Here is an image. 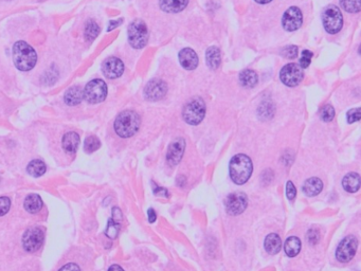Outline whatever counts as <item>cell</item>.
Segmentation results:
<instances>
[{
  "label": "cell",
  "mask_w": 361,
  "mask_h": 271,
  "mask_svg": "<svg viewBox=\"0 0 361 271\" xmlns=\"http://www.w3.org/2000/svg\"><path fill=\"white\" fill-rule=\"evenodd\" d=\"M79 144H80V136L74 132L67 133V134H65V136L63 137L62 146H63V149L65 150L66 153H69V154L75 153L77 147H79Z\"/></svg>",
  "instance_id": "obj_18"
},
{
  "label": "cell",
  "mask_w": 361,
  "mask_h": 271,
  "mask_svg": "<svg viewBox=\"0 0 361 271\" xmlns=\"http://www.w3.org/2000/svg\"><path fill=\"white\" fill-rule=\"evenodd\" d=\"M248 199L246 194H244L242 192L231 193L225 199V206L226 211L230 215H239L242 214L247 208Z\"/></svg>",
  "instance_id": "obj_11"
},
{
  "label": "cell",
  "mask_w": 361,
  "mask_h": 271,
  "mask_svg": "<svg viewBox=\"0 0 361 271\" xmlns=\"http://www.w3.org/2000/svg\"><path fill=\"white\" fill-rule=\"evenodd\" d=\"M303 76V69L294 63L287 64L280 71V80L287 87L298 86L302 82Z\"/></svg>",
  "instance_id": "obj_9"
},
{
  "label": "cell",
  "mask_w": 361,
  "mask_h": 271,
  "mask_svg": "<svg viewBox=\"0 0 361 271\" xmlns=\"http://www.w3.org/2000/svg\"><path fill=\"white\" fill-rule=\"evenodd\" d=\"M112 219L115 222H120L122 219L121 210L119 208H117V206H114V208L112 209Z\"/></svg>",
  "instance_id": "obj_40"
},
{
  "label": "cell",
  "mask_w": 361,
  "mask_h": 271,
  "mask_svg": "<svg viewBox=\"0 0 361 271\" xmlns=\"http://www.w3.org/2000/svg\"><path fill=\"white\" fill-rule=\"evenodd\" d=\"M101 147V141L96 136H89L85 140L84 149L87 154H92Z\"/></svg>",
  "instance_id": "obj_30"
},
{
  "label": "cell",
  "mask_w": 361,
  "mask_h": 271,
  "mask_svg": "<svg viewBox=\"0 0 361 271\" xmlns=\"http://www.w3.org/2000/svg\"><path fill=\"white\" fill-rule=\"evenodd\" d=\"M253 164L247 155L238 154L231 159L229 172L232 182L236 185L246 184L252 175Z\"/></svg>",
  "instance_id": "obj_1"
},
{
  "label": "cell",
  "mask_w": 361,
  "mask_h": 271,
  "mask_svg": "<svg viewBox=\"0 0 361 271\" xmlns=\"http://www.w3.org/2000/svg\"><path fill=\"white\" fill-rule=\"evenodd\" d=\"M273 0H255V3L257 4H260V5H266V4H269V3H272Z\"/></svg>",
  "instance_id": "obj_45"
},
{
  "label": "cell",
  "mask_w": 361,
  "mask_h": 271,
  "mask_svg": "<svg viewBox=\"0 0 361 271\" xmlns=\"http://www.w3.org/2000/svg\"><path fill=\"white\" fill-rule=\"evenodd\" d=\"M189 0H160V9L166 13H179L184 11Z\"/></svg>",
  "instance_id": "obj_17"
},
{
  "label": "cell",
  "mask_w": 361,
  "mask_h": 271,
  "mask_svg": "<svg viewBox=\"0 0 361 271\" xmlns=\"http://www.w3.org/2000/svg\"><path fill=\"white\" fill-rule=\"evenodd\" d=\"M296 195V189L291 182H288L286 185V196L289 200H293Z\"/></svg>",
  "instance_id": "obj_37"
},
{
  "label": "cell",
  "mask_w": 361,
  "mask_h": 271,
  "mask_svg": "<svg viewBox=\"0 0 361 271\" xmlns=\"http://www.w3.org/2000/svg\"><path fill=\"white\" fill-rule=\"evenodd\" d=\"M83 95L84 99L89 104H98V103H101L106 99L107 85L103 80H93L86 85Z\"/></svg>",
  "instance_id": "obj_7"
},
{
  "label": "cell",
  "mask_w": 361,
  "mask_h": 271,
  "mask_svg": "<svg viewBox=\"0 0 361 271\" xmlns=\"http://www.w3.org/2000/svg\"><path fill=\"white\" fill-rule=\"evenodd\" d=\"M58 271H81V269L74 263H68L65 266H63Z\"/></svg>",
  "instance_id": "obj_39"
},
{
  "label": "cell",
  "mask_w": 361,
  "mask_h": 271,
  "mask_svg": "<svg viewBox=\"0 0 361 271\" xmlns=\"http://www.w3.org/2000/svg\"><path fill=\"white\" fill-rule=\"evenodd\" d=\"M264 246H265V250L269 254L279 253L282 248L281 237L276 233H272V234L267 235L265 238V242H264Z\"/></svg>",
  "instance_id": "obj_22"
},
{
  "label": "cell",
  "mask_w": 361,
  "mask_h": 271,
  "mask_svg": "<svg viewBox=\"0 0 361 271\" xmlns=\"http://www.w3.org/2000/svg\"><path fill=\"white\" fill-rule=\"evenodd\" d=\"M44 238H45V233L42 228L40 227L29 228L24 232V234L22 236L23 249L30 253L36 252L43 246Z\"/></svg>",
  "instance_id": "obj_8"
},
{
  "label": "cell",
  "mask_w": 361,
  "mask_h": 271,
  "mask_svg": "<svg viewBox=\"0 0 361 271\" xmlns=\"http://www.w3.org/2000/svg\"><path fill=\"white\" fill-rule=\"evenodd\" d=\"M13 61L18 70L29 71L36 65L37 54L29 44L20 41L13 47Z\"/></svg>",
  "instance_id": "obj_3"
},
{
  "label": "cell",
  "mask_w": 361,
  "mask_h": 271,
  "mask_svg": "<svg viewBox=\"0 0 361 271\" xmlns=\"http://www.w3.org/2000/svg\"><path fill=\"white\" fill-rule=\"evenodd\" d=\"M44 202L41 198L40 195L37 194H30L24 199L23 202V208L24 210L31 213V214H35L37 212H40L43 209Z\"/></svg>",
  "instance_id": "obj_19"
},
{
  "label": "cell",
  "mask_w": 361,
  "mask_h": 271,
  "mask_svg": "<svg viewBox=\"0 0 361 271\" xmlns=\"http://www.w3.org/2000/svg\"><path fill=\"white\" fill-rule=\"evenodd\" d=\"M322 189H323V183L317 177L307 179L303 186V192L307 196H316L320 194Z\"/></svg>",
  "instance_id": "obj_20"
},
{
  "label": "cell",
  "mask_w": 361,
  "mask_h": 271,
  "mask_svg": "<svg viewBox=\"0 0 361 271\" xmlns=\"http://www.w3.org/2000/svg\"><path fill=\"white\" fill-rule=\"evenodd\" d=\"M179 62L186 70H194L198 66V56L196 52L191 48H185L180 51Z\"/></svg>",
  "instance_id": "obj_16"
},
{
  "label": "cell",
  "mask_w": 361,
  "mask_h": 271,
  "mask_svg": "<svg viewBox=\"0 0 361 271\" xmlns=\"http://www.w3.org/2000/svg\"><path fill=\"white\" fill-rule=\"evenodd\" d=\"M322 22L328 34H337L343 25V16L340 9L334 5L327 6L322 13Z\"/></svg>",
  "instance_id": "obj_5"
},
{
  "label": "cell",
  "mask_w": 361,
  "mask_h": 271,
  "mask_svg": "<svg viewBox=\"0 0 361 271\" xmlns=\"http://www.w3.org/2000/svg\"><path fill=\"white\" fill-rule=\"evenodd\" d=\"M204 114L205 104L199 97L189 100L183 109V118L190 125H198L203 120Z\"/></svg>",
  "instance_id": "obj_4"
},
{
  "label": "cell",
  "mask_w": 361,
  "mask_h": 271,
  "mask_svg": "<svg viewBox=\"0 0 361 271\" xmlns=\"http://www.w3.org/2000/svg\"><path fill=\"white\" fill-rule=\"evenodd\" d=\"M238 81L243 87L252 88L257 84V74L251 69H246L240 72Z\"/></svg>",
  "instance_id": "obj_25"
},
{
  "label": "cell",
  "mask_w": 361,
  "mask_h": 271,
  "mask_svg": "<svg viewBox=\"0 0 361 271\" xmlns=\"http://www.w3.org/2000/svg\"><path fill=\"white\" fill-rule=\"evenodd\" d=\"M358 248V239L354 235L344 237L336 250L337 260L341 263H349L353 260Z\"/></svg>",
  "instance_id": "obj_10"
},
{
  "label": "cell",
  "mask_w": 361,
  "mask_h": 271,
  "mask_svg": "<svg viewBox=\"0 0 361 271\" xmlns=\"http://www.w3.org/2000/svg\"><path fill=\"white\" fill-rule=\"evenodd\" d=\"M47 171V166L44 163V161L42 160H32L28 166H27V172L29 175H31L32 177H41L43 176Z\"/></svg>",
  "instance_id": "obj_27"
},
{
  "label": "cell",
  "mask_w": 361,
  "mask_h": 271,
  "mask_svg": "<svg viewBox=\"0 0 361 271\" xmlns=\"http://www.w3.org/2000/svg\"><path fill=\"white\" fill-rule=\"evenodd\" d=\"M341 8L349 13H358L361 9V0H340Z\"/></svg>",
  "instance_id": "obj_29"
},
{
  "label": "cell",
  "mask_w": 361,
  "mask_h": 271,
  "mask_svg": "<svg viewBox=\"0 0 361 271\" xmlns=\"http://www.w3.org/2000/svg\"><path fill=\"white\" fill-rule=\"evenodd\" d=\"M312 57H313V53L311 52V51H309V50L302 51V56H301V59H300V65H301L300 67L302 69L307 68L309 65H311Z\"/></svg>",
  "instance_id": "obj_33"
},
{
  "label": "cell",
  "mask_w": 361,
  "mask_h": 271,
  "mask_svg": "<svg viewBox=\"0 0 361 271\" xmlns=\"http://www.w3.org/2000/svg\"><path fill=\"white\" fill-rule=\"evenodd\" d=\"M167 93V86L162 80L154 79L147 83L144 89L145 99L152 102L161 100Z\"/></svg>",
  "instance_id": "obj_13"
},
{
  "label": "cell",
  "mask_w": 361,
  "mask_h": 271,
  "mask_svg": "<svg viewBox=\"0 0 361 271\" xmlns=\"http://www.w3.org/2000/svg\"><path fill=\"white\" fill-rule=\"evenodd\" d=\"M186 149V141L184 138H177L169 146L166 153V161L170 165H177L182 161Z\"/></svg>",
  "instance_id": "obj_14"
},
{
  "label": "cell",
  "mask_w": 361,
  "mask_h": 271,
  "mask_svg": "<svg viewBox=\"0 0 361 271\" xmlns=\"http://www.w3.org/2000/svg\"><path fill=\"white\" fill-rule=\"evenodd\" d=\"M347 118V122L350 124H353L355 122H358L360 120V108H355V109H351L349 110L346 114Z\"/></svg>",
  "instance_id": "obj_36"
},
{
  "label": "cell",
  "mask_w": 361,
  "mask_h": 271,
  "mask_svg": "<svg viewBox=\"0 0 361 271\" xmlns=\"http://www.w3.org/2000/svg\"><path fill=\"white\" fill-rule=\"evenodd\" d=\"M303 23V14L299 8L290 7L284 13L282 18V25L285 31L292 32L301 28Z\"/></svg>",
  "instance_id": "obj_12"
},
{
  "label": "cell",
  "mask_w": 361,
  "mask_h": 271,
  "mask_svg": "<svg viewBox=\"0 0 361 271\" xmlns=\"http://www.w3.org/2000/svg\"><path fill=\"white\" fill-rule=\"evenodd\" d=\"M154 193L155 194H158V195H160L162 193L164 196H167V191L165 189L160 188V187H154Z\"/></svg>",
  "instance_id": "obj_42"
},
{
  "label": "cell",
  "mask_w": 361,
  "mask_h": 271,
  "mask_svg": "<svg viewBox=\"0 0 361 271\" xmlns=\"http://www.w3.org/2000/svg\"><path fill=\"white\" fill-rule=\"evenodd\" d=\"M205 62H207V65L209 66V68L215 70L217 69L219 66H221V62H222V57H221V51L217 47H210L208 48L207 52H205Z\"/></svg>",
  "instance_id": "obj_23"
},
{
  "label": "cell",
  "mask_w": 361,
  "mask_h": 271,
  "mask_svg": "<svg viewBox=\"0 0 361 271\" xmlns=\"http://www.w3.org/2000/svg\"><path fill=\"white\" fill-rule=\"evenodd\" d=\"M141 124L140 115L134 110L122 111L114 121V132L121 138H130L134 136Z\"/></svg>",
  "instance_id": "obj_2"
},
{
  "label": "cell",
  "mask_w": 361,
  "mask_h": 271,
  "mask_svg": "<svg viewBox=\"0 0 361 271\" xmlns=\"http://www.w3.org/2000/svg\"><path fill=\"white\" fill-rule=\"evenodd\" d=\"M122 22V20H111L110 21V27L108 28V31H110L111 29H113V28H115V27H118V24H120Z\"/></svg>",
  "instance_id": "obj_43"
},
{
  "label": "cell",
  "mask_w": 361,
  "mask_h": 271,
  "mask_svg": "<svg viewBox=\"0 0 361 271\" xmlns=\"http://www.w3.org/2000/svg\"><path fill=\"white\" fill-rule=\"evenodd\" d=\"M119 232H120L119 222H115V221H113L112 218H110L109 222H108V225L106 227V230H105V235L111 239H114L115 237L118 236Z\"/></svg>",
  "instance_id": "obj_31"
},
{
  "label": "cell",
  "mask_w": 361,
  "mask_h": 271,
  "mask_svg": "<svg viewBox=\"0 0 361 271\" xmlns=\"http://www.w3.org/2000/svg\"><path fill=\"white\" fill-rule=\"evenodd\" d=\"M11 208V199L9 197H0V216L6 215Z\"/></svg>",
  "instance_id": "obj_34"
},
{
  "label": "cell",
  "mask_w": 361,
  "mask_h": 271,
  "mask_svg": "<svg viewBox=\"0 0 361 271\" xmlns=\"http://www.w3.org/2000/svg\"><path fill=\"white\" fill-rule=\"evenodd\" d=\"M102 71L107 79H118L124 72V64L118 57H108L103 63Z\"/></svg>",
  "instance_id": "obj_15"
},
{
  "label": "cell",
  "mask_w": 361,
  "mask_h": 271,
  "mask_svg": "<svg viewBox=\"0 0 361 271\" xmlns=\"http://www.w3.org/2000/svg\"><path fill=\"white\" fill-rule=\"evenodd\" d=\"M108 271H124L122 267H120L119 265H112L109 267Z\"/></svg>",
  "instance_id": "obj_44"
},
{
  "label": "cell",
  "mask_w": 361,
  "mask_h": 271,
  "mask_svg": "<svg viewBox=\"0 0 361 271\" xmlns=\"http://www.w3.org/2000/svg\"><path fill=\"white\" fill-rule=\"evenodd\" d=\"M282 55L289 58V59L295 58L296 55H298V48H296V46L286 47L284 50L282 51Z\"/></svg>",
  "instance_id": "obj_35"
},
{
  "label": "cell",
  "mask_w": 361,
  "mask_h": 271,
  "mask_svg": "<svg viewBox=\"0 0 361 271\" xmlns=\"http://www.w3.org/2000/svg\"><path fill=\"white\" fill-rule=\"evenodd\" d=\"M342 187L349 193H356L360 189V176L357 173H350L344 176Z\"/></svg>",
  "instance_id": "obj_24"
},
{
  "label": "cell",
  "mask_w": 361,
  "mask_h": 271,
  "mask_svg": "<svg viewBox=\"0 0 361 271\" xmlns=\"http://www.w3.org/2000/svg\"><path fill=\"white\" fill-rule=\"evenodd\" d=\"M319 232L317 230H312V231H309L308 232V236H307V239H308V243L309 244H313V245H316L320 237H319Z\"/></svg>",
  "instance_id": "obj_38"
},
{
  "label": "cell",
  "mask_w": 361,
  "mask_h": 271,
  "mask_svg": "<svg viewBox=\"0 0 361 271\" xmlns=\"http://www.w3.org/2000/svg\"><path fill=\"white\" fill-rule=\"evenodd\" d=\"M284 250L287 256L293 257L295 255H298L300 250H301V240L295 237V236H290L286 239Z\"/></svg>",
  "instance_id": "obj_26"
},
{
  "label": "cell",
  "mask_w": 361,
  "mask_h": 271,
  "mask_svg": "<svg viewBox=\"0 0 361 271\" xmlns=\"http://www.w3.org/2000/svg\"><path fill=\"white\" fill-rule=\"evenodd\" d=\"M320 117L322 121L330 122L335 118V109L332 105H324L320 110Z\"/></svg>",
  "instance_id": "obj_32"
},
{
  "label": "cell",
  "mask_w": 361,
  "mask_h": 271,
  "mask_svg": "<svg viewBox=\"0 0 361 271\" xmlns=\"http://www.w3.org/2000/svg\"><path fill=\"white\" fill-rule=\"evenodd\" d=\"M100 33V28L96 21L94 20H89L86 23V28H85V38L88 42H93L94 40H96L97 36Z\"/></svg>",
  "instance_id": "obj_28"
},
{
  "label": "cell",
  "mask_w": 361,
  "mask_h": 271,
  "mask_svg": "<svg viewBox=\"0 0 361 271\" xmlns=\"http://www.w3.org/2000/svg\"><path fill=\"white\" fill-rule=\"evenodd\" d=\"M147 214H148V221H149V223H154L155 221H156L157 215H156V212H155L154 209H148Z\"/></svg>",
  "instance_id": "obj_41"
},
{
  "label": "cell",
  "mask_w": 361,
  "mask_h": 271,
  "mask_svg": "<svg viewBox=\"0 0 361 271\" xmlns=\"http://www.w3.org/2000/svg\"><path fill=\"white\" fill-rule=\"evenodd\" d=\"M148 41L147 27L143 20H134L128 27V42L135 49H142Z\"/></svg>",
  "instance_id": "obj_6"
},
{
  "label": "cell",
  "mask_w": 361,
  "mask_h": 271,
  "mask_svg": "<svg viewBox=\"0 0 361 271\" xmlns=\"http://www.w3.org/2000/svg\"><path fill=\"white\" fill-rule=\"evenodd\" d=\"M83 99H84L83 90L80 86H73L69 88L65 94V97H64L65 103L69 106H75L77 104H80Z\"/></svg>",
  "instance_id": "obj_21"
}]
</instances>
